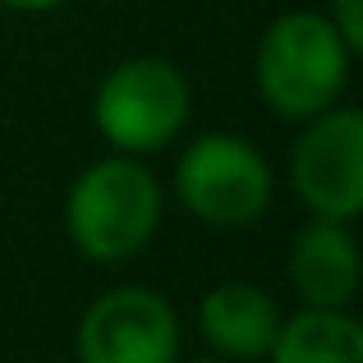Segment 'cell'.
Listing matches in <instances>:
<instances>
[{
    "label": "cell",
    "instance_id": "4",
    "mask_svg": "<svg viewBox=\"0 0 363 363\" xmlns=\"http://www.w3.org/2000/svg\"><path fill=\"white\" fill-rule=\"evenodd\" d=\"M175 189L203 225L240 230L272 207V166L244 133H203L179 152Z\"/></svg>",
    "mask_w": 363,
    "mask_h": 363
},
{
    "label": "cell",
    "instance_id": "7",
    "mask_svg": "<svg viewBox=\"0 0 363 363\" xmlns=\"http://www.w3.org/2000/svg\"><path fill=\"white\" fill-rule=\"evenodd\" d=\"M290 285L303 308H350L359 290V244L350 221H313L290 248Z\"/></svg>",
    "mask_w": 363,
    "mask_h": 363
},
{
    "label": "cell",
    "instance_id": "9",
    "mask_svg": "<svg viewBox=\"0 0 363 363\" xmlns=\"http://www.w3.org/2000/svg\"><path fill=\"white\" fill-rule=\"evenodd\" d=\"M267 363H363V327L345 308H299L281 318Z\"/></svg>",
    "mask_w": 363,
    "mask_h": 363
},
{
    "label": "cell",
    "instance_id": "11",
    "mask_svg": "<svg viewBox=\"0 0 363 363\" xmlns=\"http://www.w3.org/2000/svg\"><path fill=\"white\" fill-rule=\"evenodd\" d=\"M5 9H18V14H46V9L65 5V0H0Z\"/></svg>",
    "mask_w": 363,
    "mask_h": 363
},
{
    "label": "cell",
    "instance_id": "5",
    "mask_svg": "<svg viewBox=\"0 0 363 363\" xmlns=\"http://www.w3.org/2000/svg\"><path fill=\"white\" fill-rule=\"evenodd\" d=\"M290 179L313 216L354 221L363 207V116L354 106H331L303 120L290 152Z\"/></svg>",
    "mask_w": 363,
    "mask_h": 363
},
{
    "label": "cell",
    "instance_id": "8",
    "mask_svg": "<svg viewBox=\"0 0 363 363\" xmlns=\"http://www.w3.org/2000/svg\"><path fill=\"white\" fill-rule=\"evenodd\" d=\"M276 327H281L276 299L248 281H225L216 290H207L203 303H198V331L216 350V359L225 363L267 359Z\"/></svg>",
    "mask_w": 363,
    "mask_h": 363
},
{
    "label": "cell",
    "instance_id": "3",
    "mask_svg": "<svg viewBox=\"0 0 363 363\" xmlns=\"http://www.w3.org/2000/svg\"><path fill=\"white\" fill-rule=\"evenodd\" d=\"M189 106H194V92L179 65L161 55H133L97 83L92 124L116 152L143 157L179 138V129L189 124Z\"/></svg>",
    "mask_w": 363,
    "mask_h": 363
},
{
    "label": "cell",
    "instance_id": "1",
    "mask_svg": "<svg viewBox=\"0 0 363 363\" xmlns=\"http://www.w3.org/2000/svg\"><path fill=\"white\" fill-rule=\"evenodd\" d=\"M350 46L327 14L290 9L257 37L253 79L281 120H313L340 101L350 83Z\"/></svg>",
    "mask_w": 363,
    "mask_h": 363
},
{
    "label": "cell",
    "instance_id": "6",
    "mask_svg": "<svg viewBox=\"0 0 363 363\" xmlns=\"http://www.w3.org/2000/svg\"><path fill=\"white\" fill-rule=\"evenodd\" d=\"M74 345L79 363H175L179 318L157 290L120 285L88 303Z\"/></svg>",
    "mask_w": 363,
    "mask_h": 363
},
{
    "label": "cell",
    "instance_id": "2",
    "mask_svg": "<svg viewBox=\"0 0 363 363\" xmlns=\"http://www.w3.org/2000/svg\"><path fill=\"white\" fill-rule=\"evenodd\" d=\"M161 184L138 157H101L69 184L65 225L69 240L92 262H124L161 225Z\"/></svg>",
    "mask_w": 363,
    "mask_h": 363
},
{
    "label": "cell",
    "instance_id": "10",
    "mask_svg": "<svg viewBox=\"0 0 363 363\" xmlns=\"http://www.w3.org/2000/svg\"><path fill=\"white\" fill-rule=\"evenodd\" d=\"M331 23L350 51H363V0H331Z\"/></svg>",
    "mask_w": 363,
    "mask_h": 363
},
{
    "label": "cell",
    "instance_id": "12",
    "mask_svg": "<svg viewBox=\"0 0 363 363\" xmlns=\"http://www.w3.org/2000/svg\"><path fill=\"white\" fill-rule=\"evenodd\" d=\"M179 363V359H175ZM184 363H225V359H184Z\"/></svg>",
    "mask_w": 363,
    "mask_h": 363
}]
</instances>
